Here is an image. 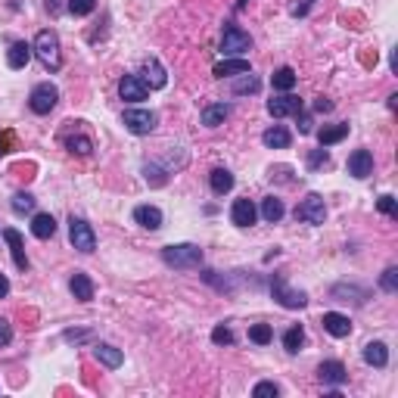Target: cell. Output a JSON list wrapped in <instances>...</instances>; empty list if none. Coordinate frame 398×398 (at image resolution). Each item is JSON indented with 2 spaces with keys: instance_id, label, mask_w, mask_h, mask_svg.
Wrapping results in <instances>:
<instances>
[{
  "instance_id": "cell-1",
  "label": "cell",
  "mask_w": 398,
  "mask_h": 398,
  "mask_svg": "<svg viewBox=\"0 0 398 398\" xmlns=\"http://www.w3.org/2000/svg\"><path fill=\"white\" fill-rule=\"evenodd\" d=\"M31 50H35V57L41 59V66L47 72H59L62 66V53H59V35L53 28H44L37 31L35 44H31Z\"/></svg>"
},
{
  "instance_id": "cell-2",
  "label": "cell",
  "mask_w": 398,
  "mask_h": 398,
  "mask_svg": "<svg viewBox=\"0 0 398 398\" xmlns=\"http://www.w3.org/2000/svg\"><path fill=\"white\" fill-rule=\"evenodd\" d=\"M162 262L175 271H190L202 264V249L193 243H177V246H165L162 249Z\"/></svg>"
},
{
  "instance_id": "cell-3",
  "label": "cell",
  "mask_w": 398,
  "mask_h": 398,
  "mask_svg": "<svg viewBox=\"0 0 398 398\" xmlns=\"http://www.w3.org/2000/svg\"><path fill=\"white\" fill-rule=\"evenodd\" d=\"M246 50H252V37H249V31H243L240 25L228 22L224 31H221V53L224 57H243Z\"/></svg>"
},
{
  "instance_id": "cell-4",
  "label": "cell",
  "mask_w": 398,
  "mask_h": 398,
  "mask_svg": "<svg viewBox=\"0 0 398 398\" xmlns=\"http://www.w3.org/2000/svg\"><path fill=\"white\" fill-rule=\"evenodd\" d=\"M57 103H59V88L57 84H50V81L35 84V90H31V97H28L31 112L35 115H50L53 109H57Z\"/></svg>"
},
{
  "instance_id": "cell-5",
  "label": "cell",
  "mask_w": 398,
  "mask_h": 398,
  "mask_svg": "<svg viewBox=\"0 0 398 398\" xmlns=\"http://www.w3.org/2000/svg\"><path fill=\"white\" fill-rule=\"evenodd\" d=\"M122 124L131 131V134L144 137V134H153V131H156V124H159V115H156L153 109H124Z\"/></svg>"
},
{
  "instance_id": "cell-6",
  "label": "cell",
  "mask_w": 398,
  "mask_h": 398,
  "mask_svg": "<svg viewBox=\"0 0 398 398\" xmlns=\"http://www.w3.org/2000/svg\"><path fill=\"white\" fill-rule=\"evenodd\" d=\"M69 240H72V246L78 249V252L90 255L93 249H97V233H93V228L84 218H69Z\"/></svg>"
},
{
  "instance_id": "cell-7",
  "label": "cell",
  "mask_w": 398,
  "mask_h": 398,
  "mask_svg": "<svg viewBox=\"0 0 398 398\" xmlns=\"http://www.w3.org/2000/svg\"><path fill=\"white\" fill-rule=\"evenodd\" d=\"M271 295H274L283 308H305L308 305V295L302 290H290L283 274H274V280H271Z\"/></svg>"
},
{
  "instance_id": "cell-8",
  "label": "cell",
  "mask_w": 398,
  "mask_h": 398,
  "mask_svg": "<svg viewBox=\"0 0 398 398\" xmlns=\"http://www.w3.org/2000/svg\"><path fill=\"white\" fill-rule=\"evenodd\" d=\"M295 221H305V224H324L327 218V206H324V197L321 193H308L305 199L295 206Z\"/></svg>"
},
{
  "instance_id": "cell-9",
  "label": "cell",
  "mask_w": 398,
  "mask_h": 398,
  "mask_svg": "<svg viewBox=\"0 0 398 398\" xmlns=\"http://www.w3.org/2000/svg\"><path fill=\"white\" fill-rule=\"evenodd\" d=\"M137 78L146 84L150 90H162L168 84V72L162 69V62L156 59V57H150V59H144L140 62V72H137Z\"/></svg>"
},
{
  "instance_id": "cell-10",
  "label": "cell",
  "mask_w": 398,
  "mask_h": 398,
  "mask_svg": "<svg viewBox=\"0 0 398 398\" xmlns=\"http://www.w3.org/2000/svg\"><path fill=\"white\" fill-rule=\"evenodd\" d=\"M119 97L124 100V103H140V100L150 97V88H146L137 75H124L119 81Z\"/></svg>"
},
{
  "instance_id": "cell-11",
  "label": "cell",
  "mask_w": 398,
  "mask_h": 398,
  "mask_svg": "<svg viewBox=\"0 0 398 398\" xmlns=\"http://www.w3.org/2000/svg\"><path fill=\"white\" fill-rule=\"evenodd\" d=\"M255 218H259V209H255L252 199H237L230 206V221L237 224V228H252Z\"/></svg>"
},
{
  "instance_id": "cell-12",
  "label": "cell",
  "mask_w": 398,
  "mask_h": 398,
  "mask_svg": "<svg viewBox=\"0 0 398 398\" xmlns=\"http://www.w3.org/2000/svg\"><path fill=\"white\" fill-rule=\"evenodd\" d=\"M349 175L358 177V181H364V177L373 175V153L370 150H355L349 156Z\"/></svg>"
},
{
  "instance_id": "cell-13",
  "label": "cell",
  "mask_w": 398,
  "mask_h": 398,
  "mask_svg": "<svg viewBox=\"0 0 398 398\" xmlns=\"http://www.w3.org/2000/svg\"><path fill=\"white\" fill-rule=\"evenodd\" d=\"M302 109V100L293 97V93H280V97L268 100V112L274 115V119H286V115H295Z\"/></svg>"
},
{
  "instance_id": "cell-14",
  "label": "cell",
  "mask_w": 398,
  "mask_h": 398,
  "mask_svg": "<svg viewBox=\"0 0 398 398\" xmlns=\"http://www.w3.org/2000/svg\"><path fill=\"white\" fill-rule=\"evenodd\" d=\"M317 380H321L324 386H342L349 380V370H346V364H339V361H324L321 368H317Z\"/></svg>"
},
{
  "instance_id": "cell-15",
  "label": "cell",
  "mask_w": 398,
  "mask_h": 398,
  "mask_svg": "<svg viewBox=\"0 0 398 398\" xmlns=\"http://www.w3.org/2000/svg\"><path fill=\"white\" fill-rule=\"evenodd\" d=\"M321 324H324V330L336 339H346L349 333H352V321H349L346 315H339V311H327L321 317Z\"/></svg>"
},
{
  "instance_id": "cell-16",
  "label": "cell",
  "mask_w": 398,
  "mask_h": 398,
  "mask_svg": "<svg viewBox=\"0 0 398 398\" xmlns=\"http://www.w3.org/2000/svg\"><path fill=\"white\" fill-rule=\"evenodd\" d=\"M93 358H97V361L103 364V368H109V370H119L122 364H124L122 349L109 346V342H97V346H93Z\"/></svg>"
},
{
  "instance_id": "cell-17",
  "label": "cell",
  "mask_w": 398,
  "mask_h": 398,
  "mask_svg": "<svg viewBox=\"0 0 398 398\" xmlns=\"http://www.w3.org/2000/svg\"><path fill=\"white\" fill-rule=\"evenodd\" d=\"M31 57H35V50H31L28 41H13L10 50H6V66L19 72V69H25L31 62Z\"/></svg>"
},
{
  "instance_id": "cell-18",
  "label": "cell",
  "mask_w": 398,
  "mask_h": 398,
  "mask_svg": "<svg viewBox=\"0 0 398 398\" xmlns=\"http://www.w3.org/2000/svg\"><path fill=\"white\" fill-rule=\"evenodd\" d=\"M4 240L10 243V252H13V264L19 271H28L31 268V262H28V255H25V246H22V237H19V230H13V228H6L4 230Z\"/></svg>"
},
{
  "instance_id": "cell-19",
  "label": "cell",
  "mask_w": 398,
  "mask_h": 398,
  "mask_svg": "<svg viewBox=\"0 0 398 398\" xmlns=\"http://www.w3.org/2000/svg\"><path fill=\"white\" fill-rule=\"evenodd\" d=\"M246 72H252V66H249V59H243V57H230V59L218 62V66L212 69L215 78H237V75H246Z\"/></svg>"
},
{
  "instance_id": "cell-20",
  "label": "cell",
  "mask_w": 398,
  "mask_h": 398,
  "mask_svg": "<svg viewBox=\"0 0 398 398\" xmlns=\"http://www.w3.org/2000/svg\"><path fill=\"white\" fill-rule=\"evenodd\" d=\"M134 221L146 230H159L162 228V209L159 206H137L134 209Z\"/></svg>"
},
{
  "instance_id": "cell-21",
  "label": "cell",
  "mask_w": 398,
  "mask_h": 398,
  "mask_svg": "<svg viewBox=\"0 0 398 398\" xmlns=\"http://www.w3.org/2000/svg\"><path fill=\"white\" fill-rule=\"evenodd\" d=\"M69 290H72L78 302H90L93 299V280L84 274V271H75L72 280H69Z\"/></svg>"
},
{
  "instance_id": "cell-22",
  "label": "cell",
  "mask_w": 398,
  "mask_h": 398,
  "mask_svg": "<svg viewBox=\"0 0 398 398\" xmlns=\"http://www.w3.org/2000/svg\"><path fill=\"white\" fill-rule=\"evenodd\" d=\"M290 140H293V134L283 128V124H274V128H268L262 134V144L268 146V150H286V146H290Z\"/></svg>"
},
{
  "instance_id": "cell-23",
  "label": "cell",
  "mask_w": 398,
  "mask_h": 398,
  "mask_svg": "<svg viewBox=\"0 0 398 398\" xmlns=\"http://www.w3.org/2000/svg\"><path fill=\"white\" fill-rule=\"evenodd\" d=\"M364 364H370V368H380L383 370L389 364V349L386 342H368L364 346Z\"/></svg>"
},
{
  "instance_id": "cell-24",
  "label": "cell",
  "mask_w": 398,
  "mask_h": 398,
  "mask_svg": "<svg viewBox=\"0 0 398 398\" xmlns=\"http://www.w3.org/2000/svg\"><path fill=\"white\" fill-rule=\"evenodd\" d=\"M31 233H35L37 240H50L53 233H57V218L47 215V212H37L31 218Z\"/></svg>"
},
{
  "instance_id": "cell-25",
  "label": "cell",
  "mask_w": 398,
  "mask_h": 398,
  "mask_svg": "<svg viewBox=\"0 0 398 398\" xmlns=\"http://www.w3.org/2000/svg\"><path fill=\"white\" fill-rule=\"evenodd\" d=\"M230 115V106L228 103H212V106H206L202 109V124H206V128H218V124H224V119H228Z\"/></svg>"
},
{
  "instance_id": "cell-26",
  "label": "cell",
  "mask_w": 398,
  "mask_h": 398,
  "mask_svg": "<svg viewBox=\"0 0 398 398\" xmlns=\"http://www.w3.org/2000/svg\"><path fill=\"white\" fill-rule=\"evenodd\" d=\"M295 81H299V75H295V69L290 66H280L274 75H271V84H274V90H293L295 88Z\"/></svg>"
},
{
  "instance_id": "cell-27",
  "label": "cell",
  "mask_w": 398,
  "mask_h": 398,
  "mask_svg": "<svg viewBox=\"0 0 398 398\" xmlns=\"http://www.w3.org/2000/svg\"><path fill=\"white\" fill-rule=\"evenodd\" d=\"M209 184H212V193L224 197V193L233 190V175H230L228 168H215L212 175H209Z\"/></svg>"
},
{
  "instance_id": "cell-28",
  "label": "cell",
  "mask_w": 398,
  "mask_h": 398,
  "mask_svg": "<svg viewBox=\"0 0 398 398\" xmlns=\"http://www.w3.org/2000/svg\"><path fill=\"white\" fill-rule=\"evenodd\" d=\"M62 144L69 146V153H75V156H90L93 153V140L88 134H62Z\"/></svg>"
},
{
  "instance_id": "cell-29",
  "label": "cell",
  "mask_w": 398,
  "mask_h": 398,
  "mask_svg": "<svg viewBox=\"0 0 398 398\" xmlns=\"http://www.w3.org/2000/svg\"><path fill=\"white\" fill-rule=\"evenodd\" d=\"M342 137H349V124L346 122L333 124V128H321V131H317V144H321V146H333V144H339Z\"/></svg>"
},
{
  "instance_id": "cell-30",
  "label": "cell",
  "mask_w": 398,
  "mask_h": 398,
  "mask_svg": "<svg viewBox=\"0 0 398 398\" xmlns=\"http://www.w3.org/2000/svg\"><path fill=\"white\" fill-rule=\"evenodd\" d=\"M283 212H286V209H283V202H280L277 197H264L262 199V218L268 224H277L280 218H283Z\"/></svg>"
},
{
  "instance_id": "cell-31",
  "label": "cell",
  "mask_w": 398,
  "mask_h": 398,
  "mask_svg": "<svg viewBox=\"0 0 398 398\" xmlns=\"http://www.w3.org/2000/svg\"><path fill=\"white\" fill-rule=\"evenodd\" d=\"M302 342H305V330H302V324H295V327H290V330L283 333V349H286L290 355L299 352Z\"/></svg>"
},
{
  "instance_id": "cell-32",
  "label": "cell",
  "mask_w": 398,
  "mask_h": 398,
  "mask_svg": "<svg viewBox=\"0 0 398 398\" xmlns=\"http://www.w3.org/2000/svg\"><path fill=\"white\" fill-rule=\"evenodd\" d=\"M259 88H262V84H259V78H255L252 72L240 75L237 81H233V93H237V97H243V93H255Z\"/></svg>"
},
{
  "instance_id": "cell-33",
  "label": "cell",
  "mask_w": 398,
  "mask_h": 398,
  "mask_svg": "<svg viewBox=\"0 0 398 398\" xmlns=\"http://www.w3.org/2000/svg\"><path fill=\"white\" fill-rule=\"evenodd\" d=\"M249 339H252L255 346H268V342L274 339V330H271L268 324H252L249 327Z\"/></svg>"
},
{
  "instance_id": "cell-34",
  "label": "cell",
  "mask_w": 398,
  "mask_h": 398,
  "mask_svg": "<svg viewBox=\"0 0 398 398\" xmlns=\"http://www.w3.org/2000/svg\"><path fill=\"white\" fill-rule=\"evenodd\" d=\"M13 212L16 215L35 212V197H31V193H16V197H13Z\"/></svg>"
},
{
  "instance_id": "cell-35",
  "label": "cell",
  "mask_w": 398,
  "mask_h": 398,
  "mask_svg": "<svg viewBox=\"0 0 398 398\" xmlns=\"http://www.w3.org/2000/svg\"><path fill=\"white\" fill-rule=\"evenodd\" d=\"M380 290L383 293H398V268L395 264L383 271V277H380Z\"/></svg>"
},
{
  "instance_id": "cell-36",
  "label": "cell",
  "mask_w": 398,
  "mask_h": 398,
  "mask_svg": "<svg viewBox=\"0 0 398 398\" xmlns=\"http://www.w3.org/2000/svg\"><path fill=\"white\" fill-rule=\"evenodd\" d=\"M333 299H339V295H355V302H358V305H364V299H368V290H355V286H333ZM349 302V299H346Z\"/></svg>"
},
{
  "instance_id": "cell-37",
  "label": "cell",
  "mask_w": 398,
  "mask_h": 398,
  "mask_svg": "<svg viewBox=\"0 0 398 398\" xmlns=\"http://www.w3.org/2000/svg\"><path fill=\"white\" fill-rule=\"evenodd\" d=\"M66 6L72 16H90L93 10H97V0H69Z\"/></svg>"
},
{
  "instance_id": "cell-38",
  "label": "cell",
  "mask_w": 398,
  "mask_h": 398,
  "mask_svg": "<svg viewBox=\"0 0 398 398\" xmlns=\"http://www.w3.org/2000/svg\"><path fill=\"white\" fill-rule=\"evenodd\" d=\"M377 209H380L383 215H389V218H398V202H395V197H389V193L377 199Z\"/></svg>"
},
{
  "instance_id": "cell-39",
  "label": "cell",
  "mask_w": 398,
  "mask_h": 398,
  "mask_svg": "<svg viewBox=\"0 0 398 398\" xmlns=\"http://www.w3.org/2000/svg\"><path fill=\"white\" fill-rule=\"evenodd\" d=\"M212 342H215V346H233L230 327H215V330H212Z\"/></svg>"
},
{
  "instance_id": "cell-40",
  "label": "cell",
  "mask_w": 398,
  "mask_h": 398,
  "mask_svg": "<svg viewBox=\"0 0 398 398\" xmlns=\"http://www.w3.org/2000/svg\"><path fill=\"white\" fill-rule=\"evenodd\" d=\"M330 162V153H327V146H321V150H315L308 156V168H321V165H327Z\"/></svg>"
},
{
  "instance_id": "cell-41",
  "label": "cell",
  "mask_w": 398,
  "mask_h": 398,
  "mask_svg": "<svg viewBox=\"0 0 398 398\" xmlns=\"http://www.w3.org/2000/svg\"><path fill=\"white\" fill-rule=\"evenodd\" d=\"M252 395H255V398H264V395H274V398H277V395H280V386H277V383H259V386L252 389Z\"/></svg>"
},
{
  "instance_id": "cell-42",
  "label": "cell",
  "mask_w": 398,
  "mask_h": 398,
  "mask_svg": "<svg viewBox=\"0 0 398 398\" xmlns=\"http://www.w3.org/2000/svg\"><path fill=\"white\" fill-rule=\"evenodd\" d=\"M10 342H13V327L6 317H0V349H6Z\"/></svg>"
},
{
  "instance_id": "cell-43",
  "label": "cell",
  "mask_w": 398,
  "mask_h": 398,
  "mask_svg": "<svg viewBox=\"0 0 398 398\" xmlns=\"http://www.w3.org/2000/svg\"><path fill=\"white\" fill-rule=\"evenodd\" d=\"M90 336H93L90 330H66V333H62V339H66V342H88Z\"/></svg>"
},
{
  "instance_id": "cell-44",
  "label": "cell",
  "mask_w": 398,
  "mask_h": 398,
  "mask_svg": "<svg viewBox=\"0 0 398 398\" xmlns=\"http://www.w3.org/2000/svg\"><path fill=\"white\" fill-rule=\"evenodd\" d=\"M295 122H299V134H311V115L305 112V109L295 112Z\"/></svg>"
},
{
  "instance_id": "cell-45",
  "label": "cell",
  "mask_w": 398,
  "mask_h": 398,
  "mask_svg": "<svg viewBox=\"0 0 398 398\" xmlns=\"http://www.w3.org/2000/svg\"><path fill=\"white\" fill-rule=\"evenodd\" d=\"M330 109H333V100H327V97L315 100V112H330Z\"/></svg>"
},
{
  "instance_id": "cell-46",
  "label": "cell",
  "mask_w": 398,
  "mask_h": 398,
  "mask_svg": "<svg viewBox=\"0 0 398 398\" xmlns=\"http://www.w3.org/2000/svg\"><path fill=\"white\" fill-rule=\"evenodd\" d=\"M10 146H13V134H10V131H6V134L0 137V156H6V153H10Z\"/></svg>"
},
{
  "instance_id": "cell-47",
  "label": "cell",
  "mask_w": 398,
  "mask_h": 398,
  "mask_svg": "<svg viewBox=\"0 0 398 398\" xmlns=\"http://www.w3.org/2000/svg\"><path fill=\"white\" fill-rule=\"evenodd\" d=\"M6 293H10V280L6 274H0V299H6Z\"/></svg>"
},
{
  "instance_id": "cell-48",
  "label": "cell",
  "mask_w": 398,
  "mask_h": 398,
  "mask_svg": "<svg viewBox=\"0 0 398 398\" xmlns=\"http://www.w3.org/2000/svg\"><path fill=\"white\" fill-rule=\"evenodd\" d=\"M47 10L57 16V13H59V0H47Z\"/></svg>"
},
{
  "instance_id": "cell-49",
  "label": "cell",
  "mask_w": 398,
  "mask_h": 398,
  "mask_svg": "<svg viewBox=\"0 0 398 398\" xmlns=\"http://www.w3.org/2000/svg\"><path fill=\"white\" fill-rule=\"evenodd\" d=\"M243 6H246V0H237V10H243Z\"/></svg>"
},
{
  "instance_id": "cell-50",
  "label": "cell",
  "mask_w": 398,
  "mask_h": 398,
  "mask_svg": "<svg viewBox=\"0 0 398 398\" xmlns=\"http://www.w3.org/2000/svg\"><path fill=\"white\" fill-rule=\"evenodd\" d=\"M305 4H308V6H311V0H305Z\"/></svg>"
}]
</instances>
